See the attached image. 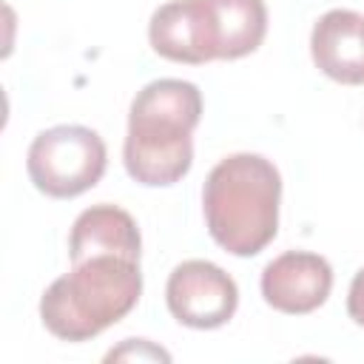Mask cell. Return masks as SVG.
<instances>
[{"label":"cell","instance_id":"6da1fadb","mask_svg":"<svg viewBox=\"0 0 364 364\" xmlns=\"http://www.w3.org/2000/svg\"><path fill=\"white\" fill-rule=\"evenodd\" d=\"M202 119V94L193 82L162 77L136 91L128 108L122 162L145 188L176 185L193 165V128Z\"/></svg>","mask_w":364,"mask_h":364},{"label":"cell","instance_id":"7a4b0ae2","mask_svg":"<svg viewBox=\"0 0 364 364\" xmlns=\"http://www.w3.org/2000/svg\"><path fill=\"white\" fill-rule=\"evenodd\" d=\"M282 173L262 154L219 159L202 188V213L210 239L233 256L262 253L279 230Z\"/></svg>","mask_w":364,"mask_h":364},{"label":"cell","instance_id":"3957f363","mask_svg":"<svg viewBox=\"0 0 364 364\" xmlns=\"http://www.w3.org/2000/svg\"><path fill=\"white\" fill-rule=\"evenodd\" d=\"M142 296L139 262L125 256H88L54 279L40 299L46 330L63 341H88L125 318Z\"/></svg>","mask_w":364,"mask_h":364},{"label":"cell","instance_id":"277c9868","mask_svg":"<svg viewBox=\"0 0 364 364\" xmlns=\"http://www.w3.org/2000/svg\"><path fill=\"white\" fill-rule=\"evenodd\" d=\"M108 165L105 142L85 125H54L40 131L26 154L34 188L51 199H74L94 188Z\"/></svg>","mask_w":364,"mask_h":364},{"label":"cell","instance_id":"5b68a950","mask_svg":"<svg viewBox=\"0 0 364 364\" xmlns=\"http://www.w3.org/2000/svg\"><path fill=\"white\" fill-rule=\"evenodd\" d=\"M165 301L179 324L216 330L233 318L239 307V287L219 264L208 259H188L171 270Z\"/></svg>","mask_w":364,"mask_h":364},{"label":"cell","instance_id":"8992f818","mask_svg":"<svg viewBox=\"0 0 364 364\" xmlns=\"http://www.w3.org/2000/svg\"><path fill=\"white\" fill-rule=\"evenodd\" d=\"M264 301L287 316L318 310L333 290V267L324 256L310 250H287L262 270Z\"/></svg>","mask_w":364,"mask_h":364},{"label":"cell","instance_id":"52a82bcc","mask_svg":"<svg viewBox=\"0 0 364 364\" xmlns=\"http://www.w3.org/2000/svg\"><path fill=\"white\" fill-rule=\"evenodd\" d=\"M310 57L316 68L344 85H364V14L333 9L310 31Z\"/></svg>","mask_w":364,"mask_h":364},{"label":"cell","instance_id":"ba28073f","mask_svg":"<svg viewBox=\"0 0 364 364\" xmlns=\"http://www.w3.org/2000/svg\"><path fill=\"white\" fill-rule=\"evenodd\" d=\"M125 256L139 262L142 236L134 216L117 205H91L85 208L68 233V259L82 262L88 256Z\"/></svg>","mask_w":364,"mask_h":364},{"label":"cell","instance_id":"9c48e42d","mask_svg":"<svg viewBox=\"0 0 364 364\" xmlns=\"http://www.w3.org/2000/svg\"><path fill=\"white\" fill-rule=\"evenodd\" d=\"M148 40L151 48L171 63L202 65L213 60L202 0H171L159 6L148 23Z\"/></svg>","mask_w":364,"mask_h":364},{"label":"cell","instance_id":"30bf717a","mask_svg":"<svg viewBox=\"0 0 364 364\" xmlns=\"http://www.w3.org/2000/svg\"><path fill=\"white\" fill-rule=\"evenodd\" d=\"M213 60L253 54L267 34L264 0H202Z\"/></svg>","mask_w":364,"mask_h":364},{"label":"cell","instance_id":"8fae6325","mask_svg":"<svg viewBox=\"0 0 364 364\" xmlns=\"http://www.w3.org/2000/svg\"><path fill=\"white\" fill-rule=\"evenodd\" d=\"M105 358L108 361L111 358H162V361H171V355L162 347H154L148 338H128L119 350H111Z\"/></svg>","mask_w":364,"mask_h":364},{"label":"cell","instance_id":"7c38bea8","mask_svg":"<svg viewBox=\"0 0 364 364\" xmlns=\"http://www.w3.org/2000/svg\"><path fill=\"white\" fill-rule=\"evenodd\" d=\"M347 313H350V318L358 327H364V267L350 282V290H347Z\"/></svg>","mask_w":364,"mask_h":364}]
</instances>
